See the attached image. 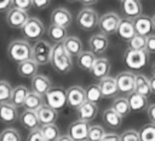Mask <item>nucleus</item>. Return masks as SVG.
I'll return each mask as SVG.
<instances>
[{
    "mask_svg": "<svg viewBox=\"0 0 155 141\" xmlns=\"http://www.w3.org/2000/svg\"><path fill=\"white\" fill-rule=\"evenodd\" d=\"M50 64L59 74H67L73 67L71 55L65 51L63 43H54L52 46V54Z\"/></svg>",
    "mask_w": 155,
    "mask_h": 141,
    "instance_id": "1",
    "label": "nucleus"
},
{
    "mask_svg": "<svg viewBox=\"0 0 155 141\" xmlns=\"http://www.w3.org/2000/svg\"><path fill=\"white\" fill-rule=\"evenodd\" d=\"M33 54V46L25 40H13L7 46V55L15 63L30 59Z\"/></svg>",
    "mask_w": 155,
    "mask_h": 141,
    "instance_id": "2",
    "label": "nucleus"
},
{
    "mask_svg": "<svg viewBox=\"0 0 155 141\" xmlns=\"http://www.w3.org/2000/svg\"><path fill=\"white\" fill-rule=\"evenodd\" d=\"M44 101L46 105L51 106L52 108L59 111L68 105L67 102V90L62 87H51L48 92L44 95Z\"/></svg>",
    "mask_w": 155,
    "mask_h": 141,
    "instance_id": "3",
    "label": "nucleus"
},
{
    "mask_svg": "<svg viewBox=\"0 0 155 141\" xmlns=\"http://www.w3.org/2000/svg\"><path fill=\"white\" fill-rule=\"evenodd\" d=\"M148 58H149V53L145 49L138 51V49L127 48L124 55V61L130 69L139 70L143 66H145V64L148 63Z\"/></svg>",
    "mask_w": 155,
    "mask_h": 141,
    "instance_id": "4",
    "label": "nucleus"
},
{
    "mask_svg": "<svg viewBox=\"0 0 155 141\" xmlns=\"http://www.w3.org/2000/svg\"><path fill=\"white\" fill-rule=\"evenodd\" d=\"M98 19L99 16L93 8L85 7L76 16V24L82 30H92L98 27Z\"/></svg>",
    "mask_w": 155,
    "mask_h": 141,
    "instance_id": "5",
    "label": "nucleus"
},
{
    "mask_svg": "<svg viewBox=\"0 0 155 141\" xmlns=\"http://www.w3.org/2000/svg\"><path fill=\"white\" fill-rule=\"evenodd\" d=\"M45 33L44 23L36 17H29L28 20L22 27V34L28 40H40Z\"/></svg>",
    "mask_w": 155,
    "mask_h": 141,
    "instance_id": "6",
    "label": "nucleus"
},
{
    "mask_svg": "<svg viewBox=\"0 0 155 141\" xmlns=\"http://www.w3.org/2000/svg\"><path fill=\"white\" fill-rule=\"evenodd\" d=\"M52 46L45 40H38L33 46L31 58L38 63V65H46L51 60Z\"/></svg>",
    "mask_w": 155,
    "mask_h": 141,
    "instance_id": "7",
    "label": "nucleus"
},
{
    "mask_svg": "<svg viewBox=\"0 0 155 141\" xmlns=\"http://www.w3.org/2000/svg\"><path fill=\"white\" fill-rule=\"evenodd\" d=\"M121 20V17L115 12H107L102 14L98 19V28L101 33L105 35L115 34L119 27V23Z\"/></svg>",
    "mask_w": 155,
    "mask_h": 141,
    "instance_id": "8",
    "label": "nucleus"
},
{
    "mask_svg": "<svg viewBox=\"0 0 155 141\" xmlns=\"http://www.w3.org/2000/svg\"><path fill=\"white\" fill-rule=\"evenodd\" d=\"M134 76L136 74H133L132 71H121L116 75L115 81L119 93L127 96L128 94L134 92Z\"/></svg>",
    "mask_w": 155,
    "mask_h": 141,
    "instance_id": "9",
    "label": "nucleus"
},
{
    "mask_svg": "<svg viewBox=\"0 0 155 141\" xmlns=\"http://www.w3.org/2000/svg\"><path fill=\"white\" fill-rule=\"evenodd\" d=\"M28 18L29 16L27 11L17 7H12V6L7 10V13H6V23L10 28H13V29H22V27L28 20Z\"/></svg>",
    "mask_w": 155,
    "mask_h": 141,
    "instance_id": "10",
    "label": "nucleus"
},
{
    "mask_svg": "<svg viewBox=\"0 0 155 141\" xmlns=\"http://www.w3.org/2000/svg\"><path fill=\"white\" fill-rule=\"evenodd\" d=\"M90 124L88 122L78 119L74 121L69 124L67 134L74 140V141H86L87 140V134H88Z\"/></svg>",
    "mask_w": 155,
    "mask_h": 141,
    "instance_id": "11",
    "label": "nucleus"
},
{
    "mask_svg": "<svg viewBox=\"0 0 155 141\" xmlns=\"http://www.w3.org/2000/svg\"><path fill=\"white\" fill-rule=\"evenodd\" d=\"M86 101L85 89L80 86H71L67 89V102L71 108H78Z\"/></svg>",
    "mask_w": 155,
    "mask_h": 141,
    "instance_id": "12",
    "label": "nucleus"
},
{
    "mask_svg": "<svg viewBox=\"0 0 155 141\" xmlns=\"http://www.w3.org/2000/svg\"><path fill=\"white\" fill-rule=\"evenodd\" d=\"M88 46H90V51H92L96 55L103 54L108 47H109V40H108V35L99 33V34H94L90 37L88 41Z\"/></svg>",
    "mask_w": 155,
    "mask_h": 141,
    "instance_id": "13",
    "label": "nucleus"
},
{
    "mask_svg": "<svg viewBox=\"0 0 155 141\" xmlns=\"http://www.w3.org/2000/svg\"><path fill=\"white\" fill-rule=\"evenodd\" d=\"M73 22L71 13L64 7H57L51 12V24L68 28Z\"/></svg>",
    "mask_w": 155,
    "mask_h": 141,
    "instance_id": "14",
    "label": "nucleus"
},
{
    "mask_svg": "<svg viewBox=\"0 0 155 141\" xmlns=\"http://www.w3.org/2000/svg\"><path fill=\"white\" fill-rule=\"evenodd\" d=\"M98 113V106L94 102H90V101H85L81 106H79L76 108V114H78V119L85 121V122H92Z\"/></svg>",
    "mask_w": 155,
    "mask_h": 141,
    "instance_id": "15",
    "label": "nucleus"
},
{
    "mask_svg": "<svg viewBox=\"0 0 155 141\" xmlns=\"http://www.w3.org/2000/svg\"><path fill=\"white\" fill-rule=\"evenodd\" d=\"M134 23V29H136V34L142 35V36H148L150 34H153L154 28H153V20L150 16H144L140 14L137 18L133 19Z\"/></svg>",
    "mask_w": 155,
    "mask_h": 141,
    "instance_id": "16",
    "label": "nucleus"
},
{
    "mask_svg": "<svg viewBox=\"0 0 155 141\" xmlns=\"http://www.w3.org/2000/svg\"><path fill=\"white\" fill-rule=\"evenodd\" d=\"M19 118L17 107L12 102H1L0 104V121L6 124H11Z\"/></svg>",
    "mask_w": 155,
    "mask_h": 141,
    "instance_id": "17",
    "label": "nucleus"
},
{
    "mask_svg": "<svg viewBox=\"0 0 155 141\" xmlns=\"http://www.w3.org/2000/svg\"><path fill=\"white\" fill-rule=\"evenodd\" d=\"M31 92H35L40 95H45L48 89L52 87V83H51V80L45 76V75H41V74H36L34 77H31Z\"/></svg>",
    "mask_w": 155,
    "mask_h": 141,
    "instance_id": "18",
    "label": "nucleus"
},
{
    "mask_svg": "<svg viewBox=\"0 0 155 141\" xmlns=\"http://www.w3.org/2000/svg\"><path fill=\"white\" fill-rule=\"evenodd\" d=\"M116 34L124 41H128L132 36H134L136 35V29H134L133 19L127 18V17L121 18V20L119 23V27H117V30H116Z\"/></svg>",
    "mask_w": 155,
    "mask_h": 141,
    "instance_id": "19",
    "label": "nucleus"
},
{
    "mask_svg": "<svg viewBox=\"0 0 155 141\" xmlns=\"http://www.w3.org/2000/svg\"><path fill=\"white\" fill-rule=\"evenodd\" d=\"M98 86L101 88V92H102L103 98H113V96H115L119 93V89H117L115 78L111 77V76H109V75L105 76V77H103V78H101Z\"/></svg>",
    "mask_w": 155,
    "mask_h": 141,
    "instance_id": "20",
    "label": "nucleus"
},
{
    "mask_svg": "<svg viewBox=\"0 0 155 141\" xmlns=\"http://www.w3.org/2000/svg\"><path fill=\"white\" fill-rule=\"evenodd\" d=\"M121 10L127 18L134 19L142 14V4L139 0H121Z\"/></svg>",
    "mask_w": 155,
    "mask_h": 141,
    "instance_id": "21",
    "label": "nucleus"
},
{
    "mask_svg": "<svg viewBox=\"0 0 155 141\" xmlns=\"http://www.w3.org/2000/svg\"><path fill=\"white\" fill-rule=\"evenodd\" d=\"M36 114L39 118L40 124H50V123H56L58 118V111L52 108L51 106L44 104L36 110Z\"/></svg>",
    "mask_w": 155,
    "mask_h": 141,
    "instance_id": "22",
    "label": "nucleus"
},
{
    "mask_svg": "<svg viewBox=\"0 0 155 141\" xmlns=\"http://www.w3.org/2000/svg\"><path fill=\"white\" fill-rule=\"evenodd\" d=\"M19 122L29 131L30 130H34V129H38L40 127V122H39L36 111H33V110L24 108V111L19 116Z\"/></svg>",
    "mask_w": 155,
    "mask_h": 141,
    "instance_id": "23",
    "label": "nucleus"
},
{
    "mask_svg": "<svg viewBox=\"0 0 155 141\" xmlns=\"http://www.w3.org/2000/svg\"><path fill=\"white\" fill-rule=\"evenodd\" d=\"M38 67H39L38 63L33 58H30V59L18 63L17 71H18L19 76L25 77V78H31L38 74Z\"/></svg>",
    "mask_w": 155,
    "mask_h": 141,
    "instance_id": "24",
    "label": "nucleus"
},
{
    "mask_svg": "<svg viewBox=\"0 0 155 141\" xmlns=\"http://www.w3.org/2000/svg\"><path fill=\"white\" fill-rule=\"evenodd\" d=\"M102 118L104 124L110 129H119L122 124V116L119 114L113 107L104 110Z\"/></svg>",
    "mask_w": 155,
    "mask_h": 141,
    "instance_id": "25",
    "label": "nucleus"
},
{
    "mask_svg": "<svg viewBox=\"0 0 155 141\" xmlns=\"http://www.w3.org/2000/svg\"><path fill=\"white\" fill-rule=\"evenodd\" d=\"M127 100H128L131 111L139 112V111H143L148 107V96L139 94L137 92H132L131 94H128Z\"/></svg>",
    "mask_w": 155,
    "mask_h": 141,
    "instance_id": "26",
    "label": "nucleus"
},
{
    "mask_svg": "<svg viewBox=\"0 0 155 141\" xmlns=\"http://www.w3.org/2000/svg\"><path fill=\"white\" fill-rule=\"evenodd\" d=\"M110 72V63L107 58H97L92 69H91V74L93 77L96 78H103L105 76H108Z\"/></svg>",
    "mask_w": 155,
    "mask_h": 141,
    "instance_id": "27",
    "label": "nucleus"
},
{
    "mask_svg": "<svg viewBox=\"0 0 155 141\" xmlns=\"http://www.w3.org/2000/svg\"><path fill=\"white\" fill-rule=\"evenodd\" d=\"M62 43H63L65 51L71 57H78L84 51L82 49V42L78 36H67Z\"/></svg>",
    "mask_w": 155,
    "mask_h": 141,
    "instance_id": "28",
    "label": "nucleus"
},
{
    "mask_svg": "<svg viewBox=\"0 0 155 141\" xmlns=\"http://www.w3.org/2000/svg\"><path fill=\"white\" fill-rule=\"evenodd\" d=\"M134 92L143 94L145 96H150L151 89H150V81L144 74H136L134 76Z\"/></svg>",
    "mask_w": 155,
    "mask_h": 141,
    "instance_id": "29",
    "label": "nucleus"
},
{
    "mask_svg": "<svg viewBox=\"0 0 155 141\" xmlns=\"http://www.w3.org/2000/svg\"><path fill=\"white\" fill-rule=\"evenodd\" d=\"M78 66L84 71H91L97 57L92 51H82L78 57Z\"/></svg>",
    "mask_w": 155,
    "mask_h": 141,
    "instance_id": "30",
    "label": "nucleus"
},
{
    "mask_svg": "<svg viewBox=\"0 0 155 141\" xmlns=\"http://www.w3.org/2000/svg\"><path fill=\"white\" fill-rule=\"evenodd\" d=\"M28 93H29V89H28L25 86H23V84L16 86V87L12 89V94H11V100H10V102H12L16 107L23 106L24 100H25Z\"/></svg>",
    "mask_w": 155,
    "mask_h": 141,
    "instance_id": "31",
    "label": "nucleus"
},
{
    "mask_svg": "<svg viewBox=\"0 0 155 141\" xmlns=\"http://www.w3.org/2000/svg\"><path fill=\"white\" fill-rule=\"evenodd\" d=\"M47 34H48L50 40L53 41L54 43H62V42L65 40V37L68 36V34H67V28L59 27V25H56V24H51V25L48 27Z\"/></svg>",
    "mask_w": 155,
    "mask_h": 141,
    "instance_id": "32",
    "label": "nucleus"
},
{
    "mask_svg": "<svg viewBox=\"0 0 155 141\" xmlns=\"http://www.w3.org/2000/svg\"><path fill=\"white\" fill-rule=\"evenodd\" d=\"M44 105V96L35 93V92H29L25 100H24V104H23V107L27 108V110H33V111H36L40 106Z\"/></svg>",
    "mask_w": 155,
    "mask_h": 141,
    "instance_id": "33",
    "label": "nucleus"
},
{
    "mask_svg": "<svg viewBox=\"0 0 155 141\" xmlns=\"http://www.w3.org/2000/svg\"><path fill=\"white\" fill-rule=\"evenodd\" d=\"M111 107H113L119 114H121L122 117L128 116L130 112H131V107H130L127 96H119V98H115L114 101H113V104H111Z\"/></svg>",
    "mask_w": 155,
    "mask_h": 141,
    "instance_id": "34",
    "label": "nucleus"
},
{
    "mask_svg": "<svg viewBox=\"0 0 155 141\" xmlns=\"http://www.w3.org/2000/svg\"><path fill=\"white\" fill-rule=\"evenodd\" d=\"M40 131L42 133L44 137L47 141H56L59 137V129L54 123H50V124H40L39 127Z\"/></svg>",
    "mask_w": 155,
    "mask_h": 141,
    "instance_id": "35",
    "label": "nucleus"
},
{
    "mask_svg": "<svg viewBox=\"0 0 155 141\" xmlns=\"http://www.w3.org/2000/svg\"><path fill=\"white\" fill-rule=\"evenodd\" d=\"M85 93H86V100L90 101V102L97 104V102L103 98L102 92H101V88H99V86L96 84V83L90 84V86L85 89Z\"/></svg>",
    "mask_w": 155,
    "mask_h": 141,
    "instance_id": "36",
    "label": "nucleus"
},
{
    "mask_svg": "<svg viewBox=\"0 0 155 141\" xmlns=\"http://www.w3.org/2000/svg\"><path fill=\"white\" fill-rule=\"evenodd\" d=\"M140 141H155V124L147 123L139 130Z\"/></svg>",
    "mask_w": 155,
    "mask_h": 141,
    "instance_id": "37",
    "label": "nucleus"
},
{
    "mask_svg": "<svg viewBox=\"0 0 155 141\" xmlns=\"http://www.w3.org/2000/svg\"><path fill=\"white\" fill-rule=\"evenodd\" d=\"M104 135H105V130L102 125H98V124L90 125L88 134H87V141H101Z\"/></svg>",
    "mask_w": 155,
    "mask_h": 141,
    "instance_id": "38",
    "label": "nucleus"
},
{
    "mask_svg": "<svg viewBox=\"0 0 155 141\" xmlns=\"http://www.w3.org/2000/svg\"><path fill=\"white\" fill-rule=\"evenodd\" d=\"M0 141H22V136L17 129L6 128L0 133Z\"/></svg>",
    "mask_w": 155,
    "mask_h": 141,
    "instance_id": "39",
    "label": "nucleus"
},
{
    "mask_svg": "<svg viewBox=\"0 0 155 141\" xmlns=\"http://www.w3.org/2000/svg\"><path fill=\"white\" fill-rule=\"evenodd\" d=\"M12 86L10 82L5 80H0V104L1 102H8L11 100V94H12Z\"/></svg>",
    "mask_w": 155,
    "mask_h": 141,
    "instance_id": "40",
    "label": "nucleus"
},
{
    "mask_svg": "<svg viewBox=\"0 0 155 141\" xmlns=\"http://www.w3.org/2000/svg\"><path fill=\"white\" fill-rule=\"evenodd\" d=\"M145 37L147 36H142L136 34L134 36H132L127 42H128V48L131 49H138V51H143L145 49Z\"/></svg>",
    "mask_w": 155,
    "mask_h": 141,
    "instance_id": "41",
    "label": "nucleus"
},
{
    "mask_svg": "<svg viewBox=\"0 0 155 141\" xmlns=\"http://www.w3.org/2000/svg\"><path fill=\"white\" fill-rule=\"evenodd\" d=\"M120 141H140L139 131L134 129H127L120 135Z\"/></svg>",
    "mask_w": 155,
    "mask_h": 141,
    "instance_id": "42",
    "label": "nucleus"
},
{
    "mask_svg": "<svg viewBox=\"0 0 155 141\" xmlns=\"http://www.w3.org/2000/svg\"><path fill=\"white\" fill-rule=\"evenodd\" d=\"M33 6V0H12V7L28 11Z\"/></svg>",
    "mask_w": 155,
    "mask_h": 141,
    "instance_id": "43",
    "label": "nucleus"
},
{
    "mask_svg": "<svg viewBox=\"0 0 155 141\" xmlns=\"http://www.w3.org/2000/svg\"><path fill=\"white\" fill-rule=\"evenodd\" d=\"M27 141H47V140L44 137L42 133H41L40 129L38 128V129L30 130V133H29V135H28V137H27Z\"/></svg>",
    "mask_w": 155,
    "mask_h": 141,
    "instance_id": "44",
    "label": "nucleus"
},
{
    "mask_svg": "<svg viewBox=\"0 0 155 141\" xmlns=\"http://www.w3.org/2000/svg\"><path fill=\"white\" fill-rule=\"evenodd\" d=\"M145 51L148 53H155V34H150L145 37Z\"/></svg>",
    "mask_w": 155,
    "mask_h": 141,
    "instance_id": "45",
    "label": "nucleus"
},
{
    "mask_svg": "<svg viewBox=\"0 0 155 141\" xmlns=\"http://www.w3.org/2000/svg\"><path fill=\"white\" fill-rule=\"evenodd\" d=\"M51 0H33V6L38 10H44L50 5Z\"/></svg>",
    "mask_w": 155,
    "mask_h": 141,
    "instance_id": "46",
    "label": "nucleus"
},
{
    "mask_svg": "<svg viewBox=\"0 0 155 141\" xmlns=\"http://www.w3.org/2000/svg\"><path fill=\"white\" fill-rule=\"evenodd\" d=\"M147 116L151 123L155 124V104H150L147 107Z\"/></svg>",
    "mask_w": 155,
    "mask_h": 141,
    "instance_id": "47",
    "label": "nucleus"
},
{
    "mask_svg": "<svg viewBox=\"0 0 155 141\" xmlns=\"http://www.w3.org/2000/svg\"><path fill=\"white\" fill-rule=\"evenodd\" d=\"M101 141H120V135L116 133H105Z\"/></svg>",
    "mask_w": 155,
    "mask_h": 141,
    "instance_id": "48",
    "label": "nucleus"
},
{
    "mask_svg": "<svg viewBox=\"0 0 155 141\" xmlns=\"http://www.w3.org/2000/svg\"><path fill=\"white\" fill-rule=\"evenodd\" d=\"M12 6V0H0V12L8 10Z\"/></svg>",
    "mask_w": 155,
    "mask_h": 141,
    "instance_id": "49",
    "label": "nucleus"
},
{
    "mask_svg": "<svg viewBox=\"0 0 155 141\" xmlns=\"http://www.w3.org/2000/svg\"><path fill=\"white\" fill-rule=\"evenodd\" d=\"M84 6H92V5H94L98 0H79Z\"/></svg>",
    "mask_w": 155,
    "mask_h": 141,
    "instance_id": "50",
    "label": "nucleus"
},
{
    "mask_svg": "<svg viewBox=\"0 0 155 141\" xmlns=\"http://www.w3.org/2000/svg\"><path fill=\"white\" fill-rule=\"evenodd\" d=\"M56 141H74L68 134H65V135H59V137L56 140Z\"/></svg>",
    "mask_w": 155,
    "mask_h": 141,
    "instance_id": "51",
    "label": "nucleus"
},
{
    "mask_svg": "<svg viewBox=\"0 0 155 141\" xmlns=\"http://www.w3.org/2000/svg\"><path fill=\"white\" fill-rule=\"evenodd\" d=\"M150 81V89H151V93L155 94V76H153L151 78H149Z\"/></svg>",
    "mask_w": 155,
    "mask_h": 141,
    "instance_id": "52",
    "label": "nucleus"
},
{
    "mask_svg": "<svg viewBox=\"0 0 155 141\" xmlns=\"http://www.w3.org/2000/svg\"><path fill=\"white\" fill-rule=\"evenodd\" d=\"M151 20H153V28H154V31H155V14L151 17Z\"/></svg>",
    "mask_w": 155,
    "mask_h": 141,
    "instance_id": "53",
    "label": "nucleus"
},
{
    "mask_svg": "<svg viewBox=\"0 0 155 141\" xmlns=\"http://www.w3.org/2000/svg\"><path fill=\"white\" fill-rule=\"evenodd\" d=\"M151 70H153V74H154V76H155V63L153 64V69H151Z\"/></svg>",
    "mask_w": 155,
    "mask_h": 141,
    "instance_id": "54",
    "label": "nucleus"
},
{
    "mask_svg": "<svg viewBox=\"0 0 155 141\" xmlns=\"http://www.w3.org/2000/svg\"><path fill=\"white\" fill-rule=\"evenodd\" d=\"M65 1H68V2H76V1H79V0H65Z\"/></svg>",
    "mask_w": 155,
    "mask_h": 141,
    "instance_id": "55",
    "label": "nucleus"
},
{
    "mask_svg": "<svg viewBox=\"0 0 155 141\" xmlns=\"http://www.w3.org/2000/svg\"><path fill=\"white\" fill-rule=\"evenodd\" d=\"M86 141H87V140H86Z\"/></svg>",
    "mask_w": 155,
    "mask_h": 141,
    "instance_id": "56",
    "label": "nucleus"
},
{
    "mask_svg": "<svg viewBox=\"0 0 155 141\" xmlns=\"http://www.w3.org/2000/svg\"><path fill=\"white\" fill-rule=\"evenodd\" d=\"M120 1H121V0H120Z\"/></svg>",
    "mask_w": 155,
    "mask_h": 141,
    "instance_id": "57",
    "label": "nucleus"
}]
</instances>
